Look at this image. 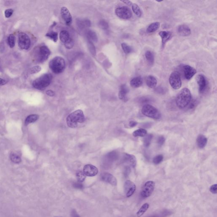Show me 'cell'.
Wrapping results in <instances>:
<instances>
[{
	"instance_id": "obj_45",
	"label": "cell",
	"mask_w": 217,
	"mask_h": 217,
	"mask_svg": "<svg viewBox=\"0 0 217 217\" xmlns=\"http://www.w3.org/2000/svg\"><path fill=\"white\" fill-rule=\"evenodd\" d=\"M13 12H14L13 10L11 9H7V10H5V14L6 17H7V18L10 17L12 16Z\"/></svg>"
},
{
	"instance_id": "obj_19",
	"label": "cell",
	"mask_w": 217,
	"mask_h": 217,
	"mask_svg": "<svg viewBox=\"0 0 217 217\" xmlns=\"http://www.w3.org/2000/svg\"><path fill=\"white\" fill-rule=\"evenodd\" d=\"M129 92V90L127 85L123 84L121 86L118 94L119 99L125 102L127 101V95Z\"/></svg>"
},
{
	"instance_id": "obj_29",
	"label": "cell",
	"mask_w": 217,
	"mask_h": 217,
	"mask_svg": "<svg viewBox=\"0 0 217 217\" xmlns=\"http://www.w3.org/2000/svg\"><path fill=\"white\" fill-rule=\"evenodd\" d=\"M149 207V204L148 203H144L141 208L139 209L137 213V217H141L144 215L145 213L146 212L148 209Z\"/></svg>"
},
{
	"instance_id": "obj_9",
	"label": "cell",
	"mask_w": 217,
	"mask_h": 217,
	"mask_svg": "<svg viewBox=\"0 0 217 217\" xmlns=\"http://www.w3.org/2000/svg\"><path fill=\"white\" fill-rule=\"evenodd\" d=\"M169 83L171 87L175 90L179 89L182 86V81L179 73L173 72L169 78Z\"/></svg>"
},
{
	"instance_id": "obj_49",
	"label": "cell",
	"mask_w": 217,
	"mask_h": 217,
	"mask_svg": "<svg viewBox=\"0 0 217 217\" xmlns=\"http://www.w3.org/2000/svg\"><path fill=\"white\" fill-rule=\"evenodd\" d=\"M71 217H80L79 215L78 214L77 211L75 209H73L72 210L71 212Z\"/></svg>"
},
{
	"instance_id": "obj_4",
	"label": "cell",
	"mask_w": 217,
	"mask_h": 217,
	"mask_svg": "<svg viewBox=\"0 0 217 217\" xmlns=\"http://www.w3.org/2000/svg\"><path fill=\"white\" fill-rule=\"evenodd\" d=\"M52 78V76L50 73L43 74L33 81V87L36 89L43 90L50 85Z\"/></svg>"
},
{
	"instance_id": "obj_47",
	"label": "cell",
	"mask_w": 217,
	"mask_h": 217,
	"mask_svg": "<svg viewBox=\"0 0 217 217\" xmlns=\"http://www.w3.org/2000/svg\"><path fill=\"white\" fill-rule=\"evenodd\" d=\"M209 191L213 194H216L217 193V185L214 184L211 186L209 189Z\"/></svg>"
},
{
	"instance_id": "obj_17",
	"label": "cell",
	"mask_w": 217,
	"mask_h": 217,
	"mask_svg": "<svg viewBox=\"0 0 217 217\" xmlns=\"http://www.w3.org/2000/svg\"><path fill=\"white\" fill-rule=\"evenodd\" d=\"M162 39V47H165L166 43L172 38V33L169 31H162L159 33Z\"/></svg>"
},
{
	"instance_id": "obj_34",
	"label": "cell",
	"mask_w": 217,
	"mask_h": 217,
	"mask_svg": "<svg viewBox=\"0 0 217 217\" xmlns=\"http://www.w3.org/2000/svg\"><path fill=\"white\" fill-rule=\"evenodd\" d=\"M132 6V10L134 13L136 14L138 17H140L142 14V12L141 10H140L139 6L136 4H133Z\"/></svg>"
},
{
	"instance_id": "obj_20",
	"label": "cell",
	"mask_w": 217,
	"mask_h": 217,
	"mask_svg": "<svg viewBox=\"0 0 217 217\" xmlns=\"http://www.w3.org/2000/svg\"><path fill=\"white\" fill-rule=\"evenodd\" d=\"M124 159L125 162L132 166V168H135L136 166L137 161L135 156L130 154H125Z\"/></svg>"
},
{
	"instance_id": "obj_46",
	"label": "cell",
	"mask_w": 217,
	"mask_h": 217,
	"mask_svg": "<svg viewBox=\"0 0 217 217\" xmlns=\"http://www.w3.org/2000/svg\"><path fill=\"white\" fill-rule=\"evenodd\" d=\"M165 142V138L163 136H160L157 139V143L160 146H162Z\"/></svg>"
},
{
	"instance_id": "obj_13",
	"label": "cell",
	"mask_w": 217,
	"mask_h": 217,
	"mask_svg": "<svg viewBox=\"0 0 217 217\" xmlns=\"http://www.w3.org/2000/svg\"><path fill=\"white\" fill-rule=\"evenodd\" d=\"M83 172L86 176L93 177L98 173L99 170L96 167L92 165H87L83 168Z\"/></svg>"
},
{
	"instance_id": "obj_18",
	"label": "cell",
	"mask_w": 217,
	"mask_h": 217,
	"mask_svg": "<svg viewBox=\"0 0 217 217\" xmlns=\"http://www.w3.org/2000/svg\"><path fill=\"white\" fill-rule=\"evenodd\" d=\"M178 32L180 35L187 37L191 34V29L186 25H181L178 27Z\"/></svg>"
},
{
	"instance_id": "obj_26",
	"label": "cell",
	"mask_w": 217,
	"mask_h": 217,
	"mask_svg": "<svg viewBox=\"0 0 217 217\" xmlns=\"http://www.w3.org/2000/svg\"><path fill=\"white\" fill-rule=\"evenodd\" d=\"M77 25L81 29H83L86 27H90L91 26L90 21L87 19H79L77 20Z\"/></svg>"
},
{
	"instance_id": "obj_5",
	"label": "cell",
	"mask_w": 217,
	"mask_h": 217,
	"mask_svg": "<svg viewBox=\"0 0 217 217\" xmlns=\"http://www.w3.org/2000/svg\"><path fill=\"white\" fill-rule=\"evenodd\" d=\"M49 67L53 73L60 74L63 72L66 69V62L62 57H56L50 61Z\"/></svg>"
},
{
	"instance_id": "obj_41",
	"label": "cell",
	"mask_w": 217,
	"mask_h": 217,
	"mask_svg": "<svg viewBox=\"0 0 217 217\" xmlns=\"http://www.w3.org/2000/svg\"><path fill=\"white\" fill-rule=\"evenodd\" d=\"M41 70V67H40V66H35L31 68L29 72L31 74H35V73H39Z\"/></svg>"
},
{
	"instance_id": "obj_36",
	"label": "cell",
	"mask_w": 217,
	"mask_h": 217,
	"mask_svg": "<svg viewBox=\"0 0 217 217\" xmlns=\"http://www.w3.org/2000/svg\"><path fill=\"white\" fill-rule=\"evenodd\" d=\"M121 47L124 52L126 54H129V53H131L133 50L132 47L126 43H122Z\"/></svg>"
},
{
	"instance_id": "obj_6",
	"label": "cell",
	"mask_w": 217,
	"mask_h": 217,
	"mask_svg": "<svg viewBox=\"0 0 217 217\" xmlns=\"http://www.w3.org/2000/svg\"><path fill=\"white\" fill-rule=\"evenodd\" d=\"M141 112L143 115L151 118L159 119L161 117V113L159 110L149 104H145L142 106Z\"/></svg>"
},
{
	"instance_id": "obj_35",
	"label": "cell",
	"mask_w": 217,
	"mask_h": 217,
	"mask_svg": "<svg viewBox=\"0 0 217 217\" xmlns=\"http://www.w3.org/2000/svg\"><path fill=\"white\" fill-rule=\"evenodd\" d=\"M15 38L14 35H10L7 39V43L10 47L13 48L15 45Z\"/></svg>"
},
{
	"instance_id": "obj_37",
	"label": "cell",
	"mask_w": 217,
	"mask_h": 217,
	"mask_svg": "<svg viewBox=\"0 0 217 217\" xmlns=\"http://www.w3.org/2000/svg\"><path fill=\"white\" fill-rule=\"evenodd\" d=\"M76 176L78 181L81 183L84 182L86 176L83 172L81 171H79L76 173Z\"/></svg>"
},
{
	"instance_id": "obj_24",
	"label": "cell",
	"mask_w": 217,
	"mask_h": 217,
	"mask_svg": "<svg viewBox=\"0 0 217 217\" xmlns=\"http://www.w3.org/2000/svg\"><path fill=\"white\" fill-rule=\"evenodd\" d=\"M87 38L89 42L96 43L98 41V37L96 33L92 30H89L87 32Z\"/></svg>"
},
{
	"instance_id": "obj_7",
	"label": "cell",
	"mask_w": 217,
	"mask_h": 217,
	"mask_svg": "<svg viewBox=\"0 0 217 217\" xmlns=\"http://www.w3.org/2000/svg\"><path fill=\"white\" fill-rule=\"evenodd\" d=\"M18 44L20 48L23 50H28L31 45L29 37L26 33L21 32L18 34Z\"/></svg>"
},
{
	"instance_id": "obj_54",
	"label": "cell",
	"mask_w": 217,
	"mask_h": 217,
	"mask_svg": "<svg viewBox=\"0 0 217 217\" xmlns=\"http://www.w3.org/2000/svg\"><path fill=\"white\" fill-rule=\"evenodd\" d=\"M7 81L5 79L0 78V85H4L6 84Z\"/></svg>"
},
{
	"instance_id": "obj_28",
	"label": "cell",
	"mask_w": 217,
	"mask_h": 217,
	"mask_svg": "<svg viewBox=\"0 0 217 217\" xmlns=\"http://www.w3.org/2000/svg\"><path fill=\"white\" fill-rule=\"evenodd\" d=\"M160 27V23L159 22H154L151 24L147 29V32L151 33L157 30Z\"/></svg>"
},
{
	"instance_id": "obj_30",
	"label": "cell",
	"mask_w": 217,
	"mask_h": 217,
	"mask_svg": "<svg viewBox=\"0 0 217 217\" xmlns=\"http://www.w3.org/2000/svg\"><path fill=\"white\" fill-rule=\"evenodd\" d=\"M39 117V115H29L26 119L25 124L28 125L31 123L35 122L38 120Z\"/></svg>"
},
{
	"instance_id": "obj_12",
	"label": "cell",
	"mask_w": 217,
	"mask_h": 217,
	"mask_svg": "<svg viewBox=\"0 0 217 217\" xmlns=\"http://www.w3.org/2000/svg\"><path fill=\"white\" fill-rule=\"evenodd\" d=\"M196 80L199 87V92L202 93L206 90L207 86V80L204 75L199 74L196 77Z\"/></svg>"
},
{
	"instance_id": "obj_43",
	"label": "cell",
	"mask_w": 217,
	"mask_h": 217,
	"mask_svg": "<svg viewBox=\"0 0 217 217\" xmlns=\"http://www.w3.org/2000/svg\"><path fill=\"white\" fill-rule=\"evenodd\" d=\"M65 46L66 48L68 49H71L73 48V43L72 39H70V40L65 43Z\"/></svg>"
},
{
	"instance_id": "obj_39",
	"label": "cell",
	"mask_w": 217,
	"mask_h": 217,
	"mask_svg": "<svg viewBox=\"0 0 217 217\" xmlns=\"http://www.w3.org/2000/svg\"><path fill=\"white\" fill-rule=\"evenodd\" d=\"M163 156L162 155H158L154 157L153 162L155 165H158L160 163L163 161Z\"/></svg>"
},
{
	"instance_id": "obj_14",
	"label": "cell",
	"mask_w": 217,
	"mask_h": 217,
	"mask_svg": "<svg viewBox=\"0 0 217 217\" xmlns=\"http://www.w3.org/2000/svg\"><path fill=\"white\" fill-rule=\"evenodd\" d=\"M101 179L103 181L115 186L117 185V180L114 176L108 173H104L101 176Z\"/></svg>"
},
{
	"instance_id": "obj_53",
	"label": "cell",
	"mask_w": 217,
	"mask_h": 217,
	"mask_svg": "<svg viewBox=\"0 0 217 217\" xmlns=\"http://www.w3.org/2000/svg\"><path fill=\"white\" fill-rule=\"evenodd\" d=\"M121 2H124V3H125V4H126V5H127L129 6H132V5H133V3H132L131 1H121Z\"/></svg>"
},
{
	"instance_id": "obj_57",
	"label": "cell",
	"mask_w": 217,
	"mask_h": 217,
	"mask_svg": "<svg viewBox=\"0 0 217 217\" xmlns=\"http://www.w3.org/2000/svg\"></svg>"
},
{
	"instance_id": "obj_52",
	"label": "cell",
	"mask_w": 217,
	"mask_h": 217,
	"mask_svg": "<svg viewBox=\"0 0 217 217\" xmlns=\"http://www.w3.org/2000/svg\"><path fill=\"white\" fill-rule=\"evenodd\" d=\"M137 123L134 121H131L129 123V125L131 127H134L137 125Z\"/></svg>"
},
{
	"instance_id": "obj_16",
	"label": "cell",
	"mask_w": 217,
	"mask_h": 217,
	"mask_svg": "<svg viewBox=\"0 0 217 217\" xmlns=\"http://www.w3.org/2000/svg\"><path fill=\"white\" fill-rule=\"evenodd\" d=\"M184 72L185 78L187 80H189L195 75L196 73V69L188 65L184 66Z\"/></svg>"
},
{
	"instance_id": "obj_27",
	"label": "cell",
	"mask_w": 217,
	"mask_h": 217,
	"mask_svg": "<svg viewBox=\"0 0 217 217\" xmlns=\"http://www.w3.org/2000/svg\"><path fill=\"white\" fill-rule=\"evenodd\" d=\"M145 57L149 65H152L154 64V57L152 52L150 50H147L145 52Z\"/></svg>"
},
{
	"instance_id": "obj_56",
	"label": "cell",
	"mask_w": 217,
	"mask_h": 217,
	"mask_svg": "<svg viewBox=\"0 0 217 217\" xmlns=\"http://www.w3.org/2000/svg\"><path fill=\"white\" fill-rule=\"evenodd\" d=\"M2 71V64H1V60H0V71Z\"/></svg>"
},
{
	"instance_id": "obj_42",
	"label": "cell",
	"mask_w": 217,
	"mask_h": 217,
	"mask_svg": "<svg viewBox=\"0 0 217 217\" xmlns=\"http://www.w3.org/2000/svg\"><path fill=\"white\" fill-rule=\"evenodd\" d=\"M99 26L101 28L104 30L106 29L108 27V23L105 20H101L99 22Z\"/></svg>"
},
{
	"instance_id": "obj_11",
	"label": "cell",
	"mask_w": 217,
	"mask_h": 217,
	"mask_svg": "<svg viewBox=\"0 0 217 217\" xmlns=\"http://www.w3.org/2000/svg\"><path fill=\"white\" fill-rule=\"evenodd\" d=\"M136 190V185L133 182L127 180L124 185V193L127 197H130L133 195Z\"/></svg>"
},
{
	"instance_id": "obj_50",
	"label": "cell",
	"mask_w": 217,
	"mask_h": 217,
	"mask_svg": "<svg viewBox=\"0 0 217 217\" xmlns=\"http://www.w3.org/2000/svg\"><path fill=\"white\" fill-rule=\"evenodd\" d=\"M150 101V99L147 98H142L141 99H140V102H141V103H144V104L147 103V102H149Z\"/></svg>"
},
{
	"instance_id": "obj_38",
	"label": "cell",
	"mask_w": 217,
	"mask_h": 217,
	"mask_svg": "<svg viewBox=\"0 0 217 217\" xmlns=\"http://www.w3.org/2000/svg\"><path fill=\"white\" fill-rule=\"evenodd\" d=\"M153 135L151 134L148 135L145 137L143 142H144V145L145 147H148L149 146L151 142L152 139Z\"/></svg>"
},
{
	"instance_id": "obj_44",
	"label": "cell",
	"mask_w": 217,
	"mask_h": 217,
	"mask_svg": "<svg viewBox=\"0 0 217 217\" xmlns=\"http://www.w3.org/2000/svg\"><path fill=\"white\" fill-rule=\"evenodd\" d=\"M73 186L74 188H75L79 189V190H82L84 188L83 185L81 183V182L78 181V182H76L74 183L73 184Z\"/></svg>"
},
{
	"instance_id": "obj_10",
	"label": "cell",
	"mask_w": 217,
	"mask_h": 217,
	"mask_svg": "<svg viewBox=\"0 0 217 217\" xmlns=\"http://www.w3.org/2000/svg\"><path fill=\"white\" fill-rule=\"evenodd\" d=\"M117 16L123 19H129L132 17V11L127 7H118L115 10Z\"/></svg>"
},
{
	"instance_id": "obj_23",
	"label": "cell",
	"mask_w": 217,
	"mask_h": 217,
	"mask_svg": "<svg viewBox=\"0 0 217 217\" xmlns=\"http://www.w3.org/2000/svg\"><path fill=\"white\" fill-rule=\"evenodd\" d=\"M147 85L151 88H154L157 84V80L155 77L150 75L147 77L146 80Z\"/></svg>"
},
{
	"instance_id": "obj_51",
	"label": "cell",
	"mask_w": 217,
	"mask_h": 217,
	"mask_svg": "<svg viewBox=\"0 0 217 217\" xmlns=\"http://www.w3.org/2000/svg\"><path fill=\"white\" fill-rule=\"evenodd\" d=\"M46 94L49 96L51 97L55 95L54 92L53 91L51 90H48L47 91Z\"/></svg>"
},
{
	"instance_id": "obj_55",
	"label": "cell",
	"mask_w": 217,
	"mask_h": 217,
	"mask_svg": "<svg viewBox=\"0 0 217 217\" xmlns=\"http://www.w3.org/2000/svg\"><path fill=\"white\" fill-rule=\"evenodd\" d=\"M157 91L158 93H163L164 91V90L163 89V88L158 87L157 89Z\"/></svg>"
},
{
	"instance_id": "obj_33",
	"label": "cell",
	"mask_w": 217,
	"mask_h": 217,
	"mask_svg": "<svg viewBox=\"0 0 217 217\" xmlns=\"http://www.w3.org/2000/svg\"><path fill=\"white\" fill-rule=\"evenodd\" d=\"M10 159L13 163L18 164L21 162V160L20 156L15 153H12L10 154Z\"/></svg>"
},
{
	"instance_id": "obj_40",
	"label": "cell",
	"mask_w": 217,
	"mask_h": 217,
	"mask_svg": "<svg viewBox=\"0 0 217 217\" xmlns=\"http://www.w3.org/2000/svg\"><path fill=\"white\" fill-rule=\"evenodd\" d=\"M87 45L90 52L93 55L95 56L96 54V50L94 45H93V43L89 42V41L88 42Z\"/></svg>"
},
{
	"instance_id": "obj_1",
	"label": "cell",
	"mask_w": 217,
	"mask_h": 217,
	"mask_svg": "<svg viewBox=\"0 0 217 217\" xmlns=\"http://www.w3.org/2000/svg\"><path fill=\"white\" fill-rule=\"evenodd\" d=\"M192 99L191 91L187 88H184L179 92L176 97V103L180 108H183L190 104Z\"/></svg>"
},
{
	"instance_id": "obj_15",
	"label": "cell",
	"mask_w": 217,
	"mask_h": 217,
	"mask_svg": "<svg viewBox=\"0 0 217 217\" xmlns=\"http://www.w3.org/2000/svg\"><path fill=\"white\" fill-rule=\"evenodd\" d=\"M61 14L66 24L68 26L71 25L72 22V17L69 10L66 7H62Z\"/></svg>"
},
{
	"instance_id": "obj_3",
	"label": "cell",
	"mask_w": 217,
	"mask_h": 217,
	"mask_svg": "<svg viewBox=\"0 0 217 217\" xmlns=\"http://www.w3.org/2000/svg\"><path fill=\"white\" fill-rule=\"evenodd\" d=\"M66 121L69 127L76 128L78 123H82L84 121L85 117L82 110H77L69 115Z\"/></svg>"
},
{
	"instance_id": "obj_32",
	"label": "cell",
	"mask_w": 217,
	"mask_h": 217,
	"mask_svg": "<svg viewBox=\"0 0 217 217\" xmlns=\"http://www.w3.org/2000/svg\"><path fill=\"white\" fill-rule=\"evenodd\" d=\"M45 36L51 39L54 42H57L58 38V34L57 32H49L46 34Z\"/></svg>"
},
{
	"instance_id": "obj_21",
	"label": "cell",
	"mask_w": 217,
	"mask_h": 217,
	"mask_svg": "<svg viewBox=\"0 0 217 217\" xmlns=\"http://www.w3.org/2000/svg\"><path fill=\"white\" fill-rule=\"evenodd\" d=\"M143 84V80L141 76H137L132 78L130 81V85L132 87L138 88L140 87Z\"/></svg>"
},
{
	"instance_id": "obj_25",
	"label": "cell",
	"mask_w": 217,
	"mask_h": 217,
	"mask_svg": "<svg viewBox=\"0 0 217 217\" xmlns=\"http://www.w3.org/2000/svg\"><path fill=\"white\" fill-rule=\"evenodd\" d=\"M60 39L62 43H66L70 40V35L68 31L63 30L60 32Z\"/></svg>"
},
{
	"instance_id": "obj_48",
	"label": "cell",
	"mask_w": 217,
	"mask_h": 217,
	"mask_svg": "<svg viewBox=\"0 0 217 217\" xmlns=\"http://www.w3.org/2000/svg\"><path fill=\"white\" fill-rule=\"evenodd\" d=\"M190 105H189V108L190 109H193V108H194V107L196 106L197 102H196V101H195V100H193L192 102H190Z\"/></svg>"
},
{
	"instance_id": "obj_31",
	"label": "cell",
	"mask_w": 217,
	"mask_h": 217,
	"mask_svg": "<svg viewBox=\"0 0 217 217\" xmlns=\"http://www.w3.org/2000/svg\"><path fill=\"white\" fill-rule=\"evenodd\" d=\"M147 132L146 130L143 129H138L133 133V135L135 137H143L146 136Z\"/></svg>"
},
{
	"instance_id": "obj_2",
	"label": "cell",
	"mask_w": 217,
	"mask_h": 217,
	"mask_svg": "<svg viewBox=\"0 0 217 217\" xmlns=\"http://www.w3.org/2000/svg\"><path fill=\"white\" fill-rule=\"evenodd\" d=\"M50 54V51L45 45H40L34 50L33 57L34 60L38 63L45 62Z\"/></svg>"
},
{
	"instance_id": "obj_22",
	"label": "cell",
	"mask_w": 217,
	"mask_h": 217,
	"mask_svg": "<svg viewBox=\"0 0 217 217\" xmlns=\"http://www.w3.org/2000/svg\"><path fill=\"white\" fill-rule=\"evenodd\" d=\"M207 142V139L203 135H198L197 139V144L198 147L200 148H203L205 147Z\"/></svg>"
},
{
	"instance_id": "obj_8",
	"label": "cell",
	"mask_w": 217,
	"mask_h": 217,
	"mask_svg": "<svg viewBox=\"0 0 217 217\" xmlns=\"http://www.w3.org/2000/svg\"><path fill=\"white\" fill-rule=\"evenodd\" d=\"M155 184L152 181L147 182L142 187L141 192L142 197L144 198H148L151 196L155 188Z\"/></svg>"
}]
</instances>
